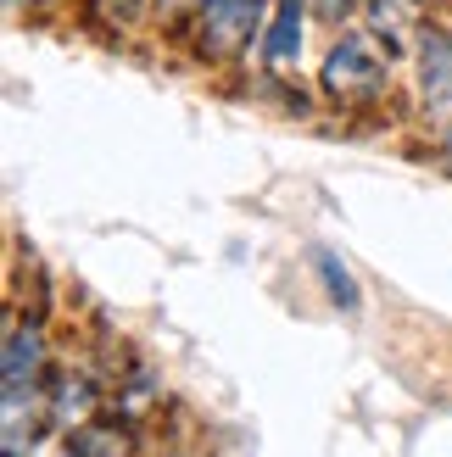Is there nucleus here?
Returning a JSON list of instances; mask_svg holds the SVG:
<instances>
[{
    "mask_svg": "<svg viewBox=\"0 0 452 457\" xmlns=\"http://www.w3.org/2000/svg\"><path fill=\"white\" fill-rule=\"evenodd\" d=\"M302 12H307V0H274V17H268V34H263V62H297L302 51Z\"/></svg>",
    "mask_w": 452,
    "mask_h": 457,
    "instance_id": "39448f33",
    "label": "nucleus"
},
{
    "mask_svg": "<svg viewBox=\"0 0 452 457\" xmlns=\"http://www.w3.org/2000/svg\"><path fill=\"white\" fill-rule=\"evenodd\" d=\"M67 452L73 457H129V436L118 424H84L79 436H67Z\"/></svg>",
    "mask_w": 452,
    "mask_h": 457,
    "instance_id": "0eeeda50",
    "label": "nucleus"
},
{
    "mask_svg": "<svg viewBox=\"0 0 452 457\" xmlns=\"http://www.w3.org/2000/svg\"><path fill=\"white\" fill-rule=\"evenodd\" d=\"M96 413H101L96 379H89L84 369H56L51 374V424L67 429V436H79L84 424H96Z\"/></svg>",
    "mask_w": 452,
    "mask_h": 457,
    "instance_id": "20e7f679",
    "label": "nucleus"
},
{
    "mask_svg": "<svg viewBox=\"0 0 452 457\" xmlns=\"http://www.w3.org/2000/svg\"><path fill=\"white\" fill-rule=\"evenodd\" d=\"M414 62H419V106L431 118H452V29L424 22L414 34Z\"/></svg>",
    "mask_w": 452,
    "mask_h": 457,
    "instance_id": "7ed1b4c3",
    "label": "nucleus"
},
{
    "mask_svg": "<svg viewBox=\"0 0 452 457\" xmlns=\"http://www.w3.org/2000/svg\"><path fill=\"white\" fill-rule=\"evenodd\" d=\"M319 84H324V96L341 101V106L380 101L386 84H391V45H380L374 34H341L324 56Z\"/></svg>",
    "mask_w": 452,
    "mask_h": 457,
    "instance_id": "f257e3e1",
    "label": "nucleus"
},
{
    "mask_svg": "<svg viewBox=\"0 0 452 457\" xmlns=\"http://www.w3.org/2000/svg\"><path fill=\"white\" fill-rule=\"evenodd\" d=\"M313 268H319V279H324V290H330V302H335V307H347V312H357V279H352V268L335 257L330 245H313Z\"/></svg>",
    "mask_w": 452,
    "mask_h": 457,
    "instance_id": "423d86ee",
    "label": "nucleus"
},
{
    "mask_svg": "<svg viewBox=\"0 0 452 457\" xmlns=\"http://www.w3.org/2000/svg\"><path fill=\"white\" fill-rule=\"evenodd\" d=\"M268 0H196L190 39L201 62H240L252 56V39L268 34Z\"/></svg>",
    "mask_w": 452,
    "mask_h": 457,
    "instance_id": "f03ea898",
    "label": "nucleus"
},
{
    "mask_svg": "<svg viewBox=\"0 0 452 457\" xmlns=\"http://www.w3.org/2000/svg\"><path fill=\"white\" fill-rule=\"evenodd\" d=\"M89 17H101V22H112L118 34H129L134 22L146 17V0H89Z\"/></svg>",
    "mask_w": 452,
    "mask_h": 457,
    "instance_id": "6e6552de",
    "label": "nucleus"
}]
</instances>
